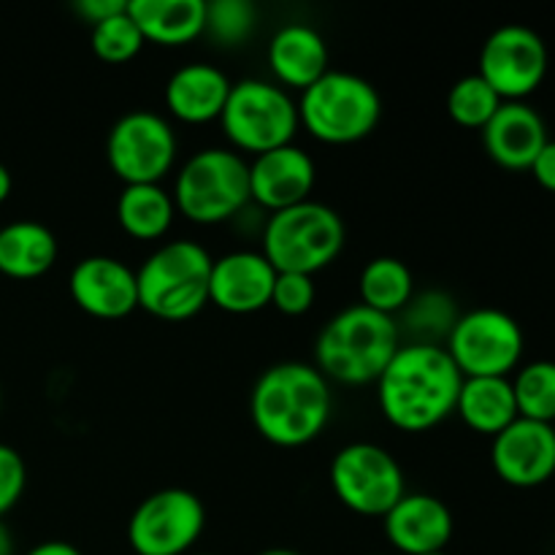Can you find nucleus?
I'll use <instances>...</instances> for the list:
<instances>
[{"mask_svg":"<svg viewBox=\"0 0 555 555\" xmlns=\"http://www.w3.org/2000/svg\"><path fill=\"white\" fill-rule=\"evenodd\" d=\"M464 377L442 345H401L377 379L379 412L393 428L423 434L455 415Z\"/></svg>","mask_w":555,"mask_h":555,"instance_id":"nucleus-1","label":"nucleus"},{"mask_svg":"<svg viewBox=\"0 0 555 555\" xmlns=\"http://www.w3.org/2000/svg\"><path fill=\"white\" fill-rule=\"evenodd\" d=\"M331 410V385L312 363H274L255 379L249 396L255 431L285 450L314 442L328 426Z\"/></svg>","mask_w":555,"mask_h":555,"instance_id":"nucleus-2","label":"nucleus"},{"mask_svg":"<svg viewBox=\"0 0 555 555\" xmlns=\"http://www.w3.org/2000/svg\"><path fill=\"white\" fill-rule=\"evenodd\" d=\"M401 347L396 318L379 314L363 304L336 312L314 341V369L325 379L350 385H372L383 377Z\"/></svg>","mask_w":555,"mask_h":555,"instance_id":"nucleus-3","label":"nucleus"},{"mask_svg":"<svg viewBox=\"0 0 555 555\" xmlns=\"http://www.w3.org/2000/svg\"><path fill=\"white\" fill-rule=\"evenodd\" d=\"M211 263V255L190 238L157 247L135 271L139 309L168 323L195 318L209 304Z\"/></svg>","mask_w":555,"mask_h":555,"instance_id":"nucleus-4","label":"nucleus"},{"mask_svg":"<svg viewBox=\"0 0 555 555\" xmlns=\"http://www.w3.org/2000/svg\"><path fill=\"white\" fill-rule=\"evenodd\" d=\"M298 125L331 146L363 141L383 119L377 87L350 70H328L298 98Z\"/></svg>","mask_w":555,"mask_h":555,"instance_id":"nucleus-5","label":"nucleus"},{"mask_svg":"<svg viewBox=\"0 0 555 555\" xmlns=\"http://www.w3.org/2000/svg\"><path fill=\"white\" fill-rule=\"evenodd\" d=\"M347 242L345 220L320 201H304L274 211L263 225V258L276 274H307L328 269Z\"/></svg>","mask_w":555,"mask_h":555,"instance_id":"nucleus-6","label":"nucleus"},{"mask_svg":"<svg viewBox=\"0 0 555 555\" xmlns=\"http://www.w3.org/2000/svg\"><path fill=\"white\" fill-rule=\"evenodd\" d=\"M171 195L177 215L195 225L236 220L249 204V163L225 146H206L179 168Z\"/></svg>","mask_w":555,"mask_h":555,"instance_id":"nucleus-7","label":"nucleus"},{"mask_svg":"<svg viewBox=\"0 0 555 555\" xmlns=\"http://www.w3.org/2000/svg\"><path fill=\"white\" fill-rule=\"evenodd\" d=\"M217 122L233 152H249L253 157L293 144L301 128L291 92L263 79L236 81Z\"/></svg>","mask_w":555,"mask_h":555,"instance_id":"nucleus-8","label":"nucleus"},{"mask_svg":"<svg viewBox=\"0 0 555 555\" xmlns=\"http://www.w3.org/2000/svg\"><path fill=\"white\" fill-rule=\"evenodd\" d=\"M444 350L461 377H509L524 361L526 336L513 314L480 307L455 320Z\"/></svg>","mask_w":555,"mask_h":555,"instance_id":"nucleus-9","label":"nucleus"},{"mask_svg":"<svg viewBox=\"0 0 555 555\" xmlns=\"http://www.w3.org/2000/svg\"><path fill=\"white\" fill-rule=\"evenodd\" d=\"M328 480L334 496L363 518H385L406 493L399 461L374 442L345 444L331 461Z\"/></svg>","mask_w":555,"mask_h":555,"instance_id":"nucleus-10","label":"nucleus"},{"mask_svg":"<svg viewBox=\"0 0 555 555\" xmlns=\"http://www.w3.org/2000/svg\"><path fill=\"white\" fill-rule=\"evenodd\" d=\"M177 152L171 122L155 112L135 108L108 130L106 163L122 184H160L171 173Z\"/></svg>","mask_w":555,"mask_h":555,"instance_id":"nucleus-11","label":"nucleus"},{"mask_svg":"<svg viewBox=\"0 0 555 555\" xmlns=\"http://www.w3.org/2000/svg\"><path fill=\"white\" fill-rule=\"evenodd\" d=\"M206 526L204 502L188 488H163L146 496L128 520L135 555H188Z\"/></svg>","mask_w":555,"mask_h":555,"instance_id":"nucleus-12","label":"nucleus"},{"mask_svg":"<svg viewBox=\"0 0 555 555\" xmlns=\"http://www.w3.org/2000/svg\"><path fill=\"white\" fill-rule=\"evenodd\" d=\"M551 68L547 43L526 25H504L486 38L477 74L504 103L526 101L545 81Z\"/></svg>","mask_w":555,"mask_h":555,"instance_id":"nucleus-13","label":"nucleus"},{"mask_svg":"<svg viewBox=\"0 0 555 555\" xmlns=\"http://www.w3.org/2000/svg\"><path fill=\"white\" fill-rule=\"evenodd\" d=\"M68 293L95 320H122L139 309L135 271L112 255H90L70 269Z\"/></svg>","mask_w":555,"mask_h":555,"instance_id":"nucleus-14","label":"nucleus"},{"mask_svg":"<svg viewBox=\"0 0 555 555\" xmlns=\"http://www.w3.org/2000/svg\"><path fill=\"white\" fill-rule=\"evenodd\" d=\"M493 472L513 488H540L555 475V437L547 423L518 417L491 444Z\"/></svg>","mask_w":555,"mask_h":555,"instance_id":"nucleus-15","label":"nucleus"},{"mask_svg":"<svg viewBox=\"0 0 555 555\" xmlns=\"http://www.w3.org/2000/svg\"><path fill=\"white\" fill-rule=\"evenodd\" d=\"M314 184L318 168L312 155L296 144L255 155L249 163V201H255L260 209H269L271 215L312 201Z\"/></svg>","mask_w":555,"mask_h":555,"instance_id":"nucleus-16","label":"nucleus"},{"mask_svg":"<svg viewBox=\"0 0 555 555\" xmlns=\"http://www.w3.org/2000/svg\"><path fill=\"white\" fill-rule=\"evenodd\" d=\"M276 271L263 253L236 249L211 263L209 304L228 314H255L271 307Z\"/></svg>","mask_w":555,"mask_h":555,"instance_id":"nucleus-17","label":"nucleus"},{"mask_svg":"<svg viewBox=\"0 0 555 555\" xmlns=\"http://www.w3.org/2000/svg\"><path fill=\"white\" fill-rule=\"evenodd\" d=\"M385 537L404 555L448 551L455 520L448 504L431 493H404L383 518Z\"/></svg>","mask_w":555,"mask_h":555,"instance_id":"nucleus-18","label":"nucleus"},{"mask_svg":"<svg viewBox=\"0 0 555 555\" xmlns=\"http://www.w3.org/2000/svg\"><path fill=\"white\" fill-rule=\"evenodd\" d=\"M480 133L488 157L507 171H529L551 141L542 114L526 101L502 103Z\"/></svg>","mask_w":555,"mask_h":555,"instance_id":"nucleus-19","label":"nucleus"},{"mask_svg":"<svg viewBox=\"0 0 555 555\" xmlns=\"http://www.w3.org/2000/svg\"><path fill=\"white\" fill-rule=\"evenodd\" d=\"M266 60H269L271 74L282 90L304 92L331 70L328 43L320 36V30H314L312 25H301V22L280 27L271 36Z\"/></svg>","mask_w":555,"mask_h":555,"instance_id":"nucleus-20","label":"nucleus"},{"mask_svg":"<svg viewBox=\"0 0 555 555\" xmlns=\"http://www.w3.org/2000/svg\"><path fill=\"white\" fill-rule=\"evenodd\" d=\"M231 79L211 63H190L173 70L166 81V106L171 117L188 125L220 119L231 95Z\"/></svg>","mask_w":555,"mask_h":555,"instance_id":"nucleus-21","label":"nucleus"},{"mask_svg":"<svg viewBox=\"0 0 555 555\" xmlns=\"http://www.w3.org/2000/svg\"><path fill=\"white\" fill-rule=\"evenodd\" d=\"M128 14L144 41L184 47L204 36L206 0H128Z\"/></svg>","mask_w":555,"mask_h":555,"instance_id":"nucleus-22","label":"nucleus"},{"mask_svg":"<svg viewBox=\"0 0 555 555\" xmlns=\"http://www.w3.org/2000/svg\"><path fill=\"white\" fill-rule=\"evenodd\" d=\"M455 415L466 428L482 437H496L518 421L513 379L509 377H464L455 401Z\"/></svg>","mask_w":555,"mask_h":555,"instance_id":"nucleus-23","label":"nucleus"},{"mask_svg":"<svg viewBox=\"0 0 555 555\" xmlns=\"http://www.w3.org/2000/svg\"><path fill=\"white\" fill-rule=\"evenodd\" d=\"M60 244L47 225L16 220L0 228V274L9 280H38L57 263Z\"/></svg>","mask_w":555,"mask_h":555,"instance_id":"nucleus-24","label":"nucleus"},{"mask_svg":"<svg viewBox=\"0 0 555 555\" xmlns=\"http://www.w3.org/2000/svg\"><path fill=\"white\" fill-rule=\"evenodd\" d=\"M177 220L173 195L163 184H125L117 198V222L135 242H157Z\"/></svg>","mask_w":555,"mask_h":555,"instance_id":"nucleus-25","label":"nucleus"},{"mask_svg":"<svg viewBox=\"0 0 555 555\" xmlns=\"http://www.w3.org/2000/svg\"><path fill=\"white\" fill-rule=\"evenodd\" d=\"M358 293H361L363 307L396 318L415 296V276L404 260L383 255L363 266L358 276Z\"/></svg>","mask_w":555,"mask_h":555,"instance_id":"nucleus-26","label":"nucleus"},{"mask_svg":"<svg viewBox=\"0 0 555 555\" xmlns=\"http://www.w3.org/2000/svg\"><path fill=\"white\" fill-rule=\"evenodd\" d=\"M459 309L455 301L442 291H428L421 296H412L401 312V323L404 331H410L415 345H442L448 341L450 331H453L455 320H459Z\"/></svg>","mask_w":555,"mask_h":555,"instance_id":"nucleus-27","label":"nucleus"},{"mask_svg":"<svg viewBox=\"0 0 555 555\" xmlns=\"http://www.w3.org/2000/svg\"><path fill=\"white\" fill-rule=\"evenodd\" d=\"M518 417L526 421L555 423V361H531L518 369L513 379Z\"/></svg>","mask_w":555,"mask_h":555,"instance_id":"nucleus-28","label":"nucleus"},{"mask_svg":"<svg viewBox=\"0 0 555 555\" xmlns=\"http://www.w3.org/2000/svg\"><path fill=\"white\" fill-rule=\"evenodd\" d=\"M502 98L491 90L480 74H469L455 81L448 92V114L455 125L482 130L502 106Z\"/></svg>","mask_w":555,"mask_h":555,"instance_id":"nucleus-29","label":"nucleus"},{"mask_svg":"<svg viewBox=\"0 0 555 555\" xmlns=\"http://www.w3.org/2000/svg\"><path fill=\"white\" fill-rule=\"evenodd\" d=\"M144 36H141L139 25L130 20L128 9L98 22L90 33L92 52H95L98 60H103L108 65L130 63L144 49Z\"/></svg>","mask_w":555,"mask_h":555,"instance_id":"nucleus-30","label":"nucleus"},{"mask_svg":"<svg viewBox=\"0 0 555 555\" xmlns=\"http://www.w3.org/2000/svg\"><path fill=\"white\" fill-rule=\"evenodd\" d=\"M258 27V9L249 0H211L206 3V36L220 47H242Z\"/></svg>","mask_w":555,"mask_h":555,"instance_id":"nucleus-31","label":"nucleus"},{"mask_svg":"<svg viewBox=\"0 0 555 555\" xmlns=\"http://www.w3.org/2000/svg\"><path fill=\"white\" fill-rule=\"evenodd\" d=\"M318 287L314 276L307 274H276L274 293H271V307L280 309L287 318H301L314 307Z\"/></svg>","mask_w":555,"mask_h":555,"instance_id":"nucleus-32","label":"nucleus"},{"mask_svg":"<svg viewBox=\"0 0 555 555\" xmlns=\"http://www.w3.org/2000/svg\"><path fill=\"white\" fill-rule=\"evenodd\" d=\"M27 488L25 459L11 444L0 442V520L20 504Z\"/></svg>","mask_w":555,"mask_h":555,"instance_id":"nucleus-33","label":"nucleus"},{"mask_svg":"<svg viewBox=\"0 0 555 555\" xmlns=\"http://www.w3.org/2000/svg\"><path fill=\"white\" fill-rule=\"evenodd\" d=\"M125 9H128V0H76L74 3L76 14L90 27H95L98 22L108 20V16L119 14Z\"/></svg>","mask_w":555,"mask_h":555,"instance_id":"nucleus-34","label":"nucleus"},{"mask_svg":"<svg viewBox=\"0 0 555 555\" xmlns=\"http://www.w3.org/2000/svg\"><path fill=\"white\" fill-rule=\"evenodd\" d=\"M529 171L542 190L555 193V141H547V144L542 146V152L537 155V160L531 163Z\"/></svg>","mask_w":555,"mask_h":555,"instance_id":"nucleus-35","label":"nucleus"},{"mask_svg":"<svg viewBox=\"0 0 555 555\" xmlns=\"http://www.w3.org/2000/svg\"><path fill=\"white\" fill-rule=\"evenodd\" d=\"M25 555H85V553H81L76 545H70V542L47 540V542H41V545L30 547Z\"/></svg>","mask_w":555,"mask_h":555,"instance_id":"nucleus-36","label":"nucleus"},{"mask_svg":"<svg viewBox=\"0 0 555 555\" xmlns=\"http://www.w3.org/2000/svg\"><path fill=\"white\" fill-rule=\"evenodd\" d=\"M11 190H14V179H11L9 168L0 163V204H5V201H9Z\"/></svg>","mask_w":555,"mask_h":555,"instance_id":"nucleus-37","label":"nucleus"},{"mask_svg":"<svg viewBox=\"0 0 555 555\" xmlns=\"http://www.w3.org/2000/svg\"><path fill=\"white\" fill-rule=\"evenodd\" d=\"M0 555H14V537L3 520H0Z\"/></svg>","mask_w":555,"mask_h":555,"instance_id":"nucleus-38","label":"nucleus"},{"mask_svg":"<svg viewBox=\"0 0 555 555\" xmlns=\"http://www.w3.org/2000/svg\"><path fill=\"white\" fill-rule=\"evenodd\" d=\"M258 555H304V553L291 551V547H271V551H263V553H258Z\"/></svg>","mask_w":555,"mask_h":555,"instance_id":"nucleus-39","label":"nucleus"},{"mask_svg":"<svg viewBox=\"0 0 555 555\" xmlns=\"http://www.w3.org/2000/svg\"><path fill=\"white\" fill-rule=\"evenodd\" d=\"M423 555H450L448 551H439V553H423Z\"/></svg>","mask_w":555,"mask_h":555,"instance_id":"nucleus-40","label":"nucleus"},{"mask_svg":"<svg viewBox=\"0 0 555 555\" xmlns=\"http://www.w3.org/2000/svg\"><path fill=\"white\" fill-rule=\"evenodd\" d=\"M551 428H553V437H555V423H553V426H551Z\"/></svg>","mask_w":555,"mask_h":555,"instance_id":"nucleus-41","label":"nucleus"},{"mask_svg":"<svg viewBox=\"0 0 555 555\" xmlns=\"http://www.w3.org/2000/svg\"><path fill=\"white\" fill-rule=\"evenodd\" d=\"M201 555H211V553H201Z\"/></svg>","mask_w":555,"mask_h":555,"instance_id":"nucleus-42","label":"nucleus"}]
</instances>
